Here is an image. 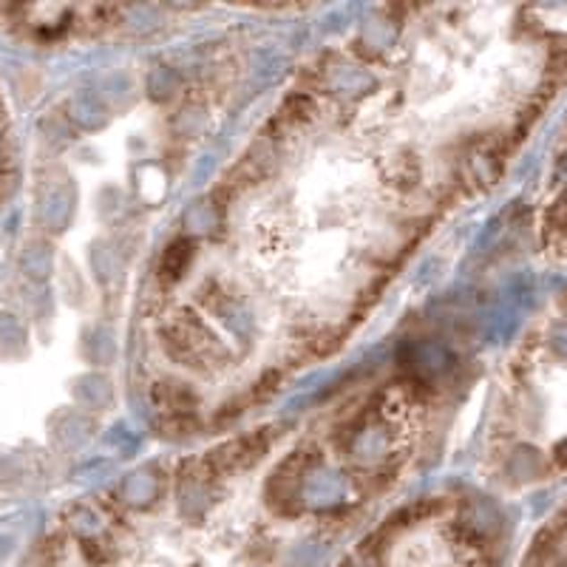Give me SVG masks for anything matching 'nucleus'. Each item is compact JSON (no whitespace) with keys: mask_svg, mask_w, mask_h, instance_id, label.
I'll return each mask as SVG.
<instances>
[{"mask_svg":"<svg viewBox=\"0 0 567 567\" xmlns=\"http://www.w3.org/2000/svg\"><path fill=\"white\" fill-rule=\"evenodd\" d=\"M190 247L188 241H176L168 253H165L162 258V273H168V275H179L182 273V267H188V258H190Z\"/></svg>","mask_w":567,"mask_h":567,"instance_id":"nucleus-1","label":"nucleus"}]
</instances>
